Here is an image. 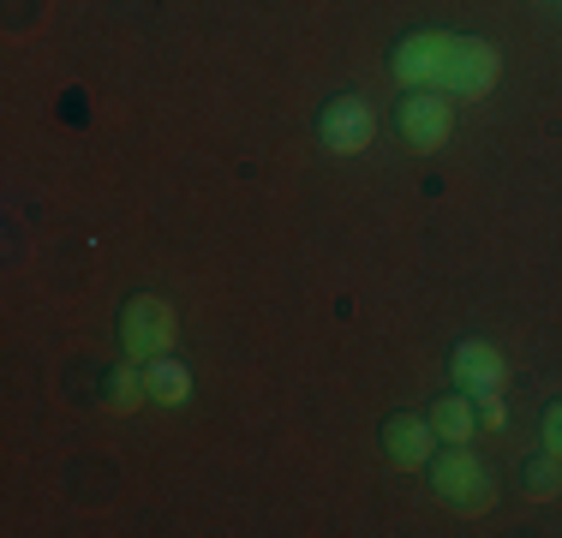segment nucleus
Returning a JSON list of instances; mask_svg holds the SVG:
<instances>
[{
  "instance_id": "nucleus-1",
  "label": "nucleus",
  "mask_w": 562,
  "mask_h": 538,
  "mask_svg": "<svg viewBox=\"0 0 562 538\" xmlns=\"http://www.w3.org/2000/svg\"><path fill=\"white\" fill-rule=\"evenodd\" d=\"M425 473H431V491L443 496L449 508H461V515H485L491 496H497V479H491V467L473 455V442H443V449L425 461Z\"/></svg>"
},
{
  "instance_id": "nucleus-2",
  "label": "nucleus",
  "mask_w": 562,
  "mask_h": 538,
  "mask_svg": "<svg viewBox=\"0 0 562 538\" xmlns=\"http://www.w3.org/2000/svg\"><path fill=\"white\" fill-rule=\"evenodd\" d=\"M173 335H180V317H173V305L162 293H132L120 305V354L126 359L150 366V359L173 354Z\"/></svg>"
},
{
  "instance_id": "nucleus-3",
  "label": "nucleus",
  "mask_w": 562,
  "mask_h": 538,
  "mask_svg": "<svg viewBox=\"0 0 562 538\" xmlns=\"http://www.w3.org/2000/svg\"><path fill=\"white\" fill-rule=\"evenodd\" d=\"M454 132V108L443 90H407V97L395 102V138L407 144L413 156H431L443 150Z\"/></svg>"
},
{
  "instance_id": "nucleus-4",
  "label": "nucleus",
  "mask_w": 562,
  "mask_h": 538,
  "mask_svg": "<svg viewBox=\"0 0 562 538\" xmlns=\"http://www.w3.org/2000/svg\"><path fill=\"white\" fill-rule=\"evenodd\" d=\"M449 48H454V31H407L390 54V72L401 90H443V72H449Z\"/></svg>"
},
{
  "instance_id": "nucleus-5",
  "label": "nucleus",
  "mask_w": 562,
  "mask_h": 538,
  "mask_svg": "<svg viewBox=\"0 0 562 538\" xmlns=\"http://www.w3.org/2000/svg\"><path fill=\"white\" fill-rule=\"evenodd\" d=\"M371 132H378V114H371V102L353 97V90L329 97L324 114H317V144H324L329 156H359L371 144Z\"/></svg>"
},
{
  "instance_id": "nucleus-6",
  "label": "nucleus",
  "mask_w": 562,
  "mask_h": 538,
  "mask_svg": "<svg viewBox=\"0 0 562 538\" xmlns=\"http://www.w3.org/2000/svg\"><path fill=\"white\" fill-rule=\"evenodd\" d=\"M497 72H503V60H497V48H491L485 36H454L449 72H443V97L479 102V97H491V90H497Z\"/></svg>"
},
{
  "instance_id": "nucleus-7",
  "label": "nucleus",
  "mask_w": 562,
  "mask_h": 538,
  "mask_svg": "<svg viewBox=\"0 0 562 538\" xmlns=\"http://www.w3.org/2000/svg\"><path fill=\"white\" fill-rule=\"evenodd\" d=\"M449 383L454 389H467V395H503V383H508V359L497 354L491 341H461L449 354Z\"/></svg>"
},
{
  "instance_id": "nucleus-8",
  "label": "nucleus",
  "mask_w": 562,
  "mask_h": 538,
  "mask_svg": "<svg viewBox=\"0 0 562 538\" xmlns=\"http://www.w3.org/2000/svg\"><path fill=\"white\" fill-rule=\"evenodd\" d=\"M437 430H431V419H419V413H390L383 419V455H390L395 467H407V473H419L425 461L437 455Z\"/></svg>"
},
{
  "instance_id": "nucleus-9",
  "label": "nucleus",
  "mask_w": 562,
  "mask_h": 538,
  "mask_svg": "<svg viewBox=\"0 0 562 538\" xmlns=\"http://www.w3.org/2000/svg\"><path fill=\"white\" fill-rule=\"evenodd\" d=\"M425 419H431V430H437L443 442H473V430H479V401L467 395V389H449V395L431 401V413H425Z\"/></svg>"
},
{
  "instance_id": "nucleus-10",
  "label": "nucleus",
  "mask_w": 562,
  "mask_h": 538,
  "mask_svg": "<svg viewBox=\"0 0 562 538\" xmlns=\"http://www.w3.org/2000/svg\"><path fill=\"white\" fill-rule=\"evenodd\" d=\"M102 401H109L114 413H132V407H144V401H150V383H144L138 359H120V366L102 377Z\"/></svg>"
},
{
  "instance_id": "nucleus-11",
  "label": "nucleus",
  "mask_w": 562,
  "mask_h": 538,
  "mask_svg": "<svg viewBox=\"0 0 562 538\" xmlns=\"http://www.w3.org/2000/svg\"><path fill=\"white\" fill-rule=\"evenodd\" d=\"M144 383H150V401H162V407H180V401L192 395V371H186L173 354L150 359V366H144Z\"/></svg>"
},
{
  "instance_id": "nucleus-12",
  "label": "nucleus",
  "mask_w": 562,
  "mask_h": 538,
  "mask_svg": "<svg viewBox=\"0 0 562 538\" xmlns=\"http://www.w3.org/2000/svg\"><path fill=\"white\" fill-rule=\"evenodd\" d=\"M562 491V455L557 449H539L520 461V496H532V503H544V496Z\"/></svg>"
},
{
  "instance_id": "nucleus-13",
  "label": "nucleus",
  "mask_w": 562,
  "mask_h": 538,
  "mask_svg": "<svg viewBox=\"0 0 562 538\" xmlns=\"http://www.w3.org/2000/svg\"><path fill=\"white\" fill-rule=\"evenodd\" d=\"M539 437H544V449H557V455H562V395H557V401H544V413H539Z\"/></svg>"
},
{
  "instance_id": "nucleus-14",
  "label": "nucleus",
  "mask_w": 562,
  "mask_h": 538,
  "mask_svg": "<svg viewBox=\"0 0 562 538\" xmlns=\"http://www.w3.org/2000/svg\"><path fill=\"white\" fill-rule=\"evenodd\" d=\"M479 425H503V395H479Z\"/></svg>"
}]
</instances>
